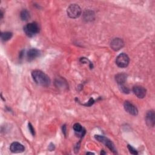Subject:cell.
Segmentation results:
<instances>
[{"label":"cell","instance_id":"6da1fadb","mask_svg":"<svg viewBox=\"0 0 155 155\" xmlns=\"http://www.w3.org/2000/svg\"><path fill=\"white\" fill-rule=\"evenodd\" d=\"M31 76L34 81L39 85L47 87L50 84V79L49 77L41 70H36L33 71Z\"/></svg>","mask_w":155,"mask_h":155},{"label":"cell","instance_id":"7a4b0ae2","mask_svg":"<svg viewBox=\"0 0 155 155\" xmlns=\"http://www.w3.org/2000/svg\"><path fill=\"white\" fill-rule=\"evenodd\" d=\"M24 31L28 36L31 37L39 33V27L38 24L35 22H30L24 27Z\"/></svg>","mask_w":155,"mask_h":155},{"label":"cell","instance_id":"3957f363","mask_svg":"<svg viewBox=\"0 0 155 155\" xmlns=\"http://www.w3.org/2000/svg\"><path fill=\"white\" fill-rule=\"evenodd\" d=\"M67 13L70 18L73 19L77 18L81 14V8L78 4H73L68 6L67 10Z\"/></svg>","mask_w":155,"mask_h":155},{"label":"cell","instance_id":"277c9868","mask_svg":"<svg viewBox=\"0 0 155 155\" xmlns=\"http://www.w3.org/2000/svg\"><path fill=\"white\" fill-rule=\"evenodd\" d=\"M94 137L99 142L103 143L112 152H113L114 153H116V148H115L113 143L109 139H108L107 137H105L104 136H101V135H95Z\"/></svg>","mask_w":155,"mask_h":155},{"label":"cell","instance_id":"5b68a950","mask_svg":"<svg viewBox=\"0 0 155 155\" xmlns=\"http://www.w3.org/2000/svg\"><path fill=\"white\" fill-rule=\"evenodd\" d=\"M130 62L129 57L125 53L119 54L116 59V65L120 68H125L128 66Z\"/></svg>","mask_w":155,"mask_h":155},{"label":"cell","instance_id":"8992f818","mask_svg":"<svg viewBox=\"0 0 155 155\" xmlns=\"http://www.w3.org/2000/svg\"><path fill=\"white\" fill-rule=\"evenodd\" d=\"M124 107L125 110L129 114L134 116H136L138 114L137 108L133 104L129 101H125L124 104Z\"/></svg>","mask_w":155,"mask_h":155},{"label":"cell","instance_id":"52a82bcc","mask_svg":"<svg viewBox=\"0 0 155 155\" xmlns=\"http://www.w3.org/2000/svg\"><path fill=\"white\" fill-rule=\"evenodd\" d=\"M155 114L153 110L148 111L145 116V122L148 127H153L155 123Z\"/></svg>","mask_w":155,"mask_h":155},{"label":"cell","instance_id":"ba28073f","mask_svg":"<svg viewBox=\"0 0 155 155\" xmlns=\"http://www.w3.org/2000/svg\"><path fill=\"white\" fill-rule=\"evenodd\" d=\"M124 41L120 38H114L111 42V47L114 51H118L124 46Z\"/></svg>","mask_w":155,"mask_h":155},{"label":"cell","instance_id":"9c48e42d","mask_svg":"<svg viewBox=\"0 0 155 155\" xmlns=\"http://www.w3.org/2000/svg\"><path fill=\"white\" fill-rule=\"evenodd\" d=\"M133 91L134 94L139 98H143L147 93V90L145 88L141 86H134L133 88Z\"/></svg>","mask_w":155,"mask_h":155},{"label":"cell","instance_id":"30bf717a","mask_svg":"<svg viewBox=\"0 0 155 155\" xmlns=\"http://www.w3.org/2000/svg\"><path fill=\"white\" fill-rule=\"evenodd\" d=\"M10 150L12 153H19L24 151L25 148L21 143L18 142H15L10 145Z\"/></svg>","mask_w":155,"mask_h":155},{"label":"cell","instance_id":"8fae6325","mask_svg":"<svg viewBox=\"0 0 155 155\" xmlns=\"http://www.w3.org/2000/svg\"><path fill=\"white\" fill-rule=\"evenodd\" d=\"M40 54V51L36 48H31L27 53V58L28 61H32L38 57Z\"/></svg>","mask_w":155,"mask_h":155},{"label":"cell","instance_id":"7c38bea8","mask_svg":"<svg viewBox=\"0 0 155 155\" xmlns=\"http://www.w3.org/2000/svg\"><path fill=\"white\" fill-rule=\"evenodd\" d=\"M73 130H74L76 134L81 137H82L85 133V129H84L82 125L79 123H76L73 125Z\"/></svg>","mask_w":155,"mask_h":155},{"label":"cell","instance_id":"4fadbf2b","mask_svg":"<svg viewBox=\"0 0 155 155\" xmlns=\"http://www.w3.org/2000/svg\"><path fill=\"white\" fill-rule=\"evenodd\" d=\"M115 79L119 85H123L127 80V75L125 73H119L116 76Z\"/></svg>","mask_w":155,"mask_h":155},{"label":"cell","instance_id":"5bb4252c","mask_svg":"<svg viewBox=\"0 0 155 155\" xmlns=\"http://www.w3.org/2000/svg\"><path fill=\"white\" fill-rule=\"evenodd\" d=\"M12 35L13 34L12 32H10V31L3 32V33H1V38L2 41H7L11 39V38L12 37Z\"/></svg>","mask_w":155,"mask_h":155},{"label":"cell","instance_id":"9a60e30c","mask_svg":"<svg viewBox=\"0 0 155 155\" xmlns=\"http://www.w3.org/2000/svg\"><path fill=\"white\" fill-rule=\"evenodd\" d=\"M20 17L22 21H27L30 18V13L27 10H23L20 13Z\"/></svg>","mask_w":155,"mask_h":155},{"label":"cell","instance_id":"2e32d148","mask_svg":"<svg viewBox=\"0 0 155 155\" xmlns=\"http://www.w3.org/2000/svg\"><path fill=\"white\" fill-rule=\"evenodd\" d=\"M93 16H94V14L91 11H87L84 13V18L85 19L88 21L91 20L92 19H93Z\"/></svg>","mask_w":155,"mask_h":155},{"label":"cell","instance_id":"e0dca14e","mask_svg":"<svg viewBox=\"0 0 155 155\" xmlns=\"http://www.w3.org/2000/svg\"><path fill=\"white\" fill-rule=\"evenodd\" d=\"M119 88H120V90H121L123 93H129V91H130L129 88H128L127 87L125 86L124 84H123V85H119Z\"/></svg>","mask_w":155,"mask_h":155},{"label":"cell","instance_id":"ac0fdd59","mask_svg":"<svg viewBox=\"0 0 155 155\" xmlns=\"http://www.w3.org/2000/svg\"><path fill=\"white\" fill-rule=\"evenodd\" d=\"M127 147H128L131 154H138L137 150L134 148H133L132 146H131L130 145H128Z\"/></svg>","mask_w":155,"mask_h":155},{"label":"cell","instance_id":"d6986e66","mask_svg":"<svg viewBox=\"0 0 155 155\" xmlns=\"http://www.w3.org/2000/svg\"><path fill=\"white\" fill-rule=\"evenodd\" d=\"M28 129H29V131H30V133H31V134L33 136H34L35 135V130L30 123L28 124Z\"/></svg>","mask_w":155,"mask_h":155},{"label":"cell","instance_id":"ffe728a7","mask_svg":"<svg viewBox=\"0 0 155 155\" xmlns=\"http://www.w3.org/2000/svg\"><path fill=\"white\" fill-rule=\"evenodd\" d=\"M66 130V127H65V125H64L63 127H62V131H63V133H64V134L65 135H66V133H65V131Z\"/></svg>","mask_w":155,"mask_h":155},{"label":"cell","instance_id":"44dd1931","mask_svg":"<svg viewBox=\"0 0 155 155\" xmlns=\"http://www.w3.org/2000/svg\"><path fill=\"white\" fill-rule=\"evenodd\" d=\"M101 154H106L105 153H104V152H101Z\"/></svg>","mask_w":155,"mask_h":155},{"label":"cell","instance_id":"7402d4cb","mask_svg":"<svg viewBox=\"0 0 155 155\" xmlns=\"http://www.w3.org/2000/svg\"><path fill=\"white\" fill-rule=\"evenodd\" d=\"M87 154H93L92 153H87Z\"/></svg>","mask_w":155,"mask_h":155}]
</instances>
